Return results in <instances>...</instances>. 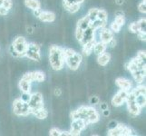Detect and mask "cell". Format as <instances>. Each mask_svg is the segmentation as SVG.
Listing matches in <instances>:
<instances>
[{
    "instance_id": "cell-1",
    "label": "cell",
    "mask_w": 146,
    "mask_h": 136,
    "mask_svg": "<svg viewBox=\"0 0 146 136\" xmlns=\"http://www.w3.org/2000/svg\"><path fill=\"white\" fill-rule=\"evenodd\" d=\"M70 116H71L72 120L83 119L87 124L95 123L99 121V114L96 112V110L89 106H82L77 110L73 111Z\"/></svg>"
},
{
    "instance_id": "cell-2",
    "label": "cell",
    "mask_w": 146,
    "mask_h": 136,
    "mask_svg": "<svg viewBox=\"0 0 146 136\" xmlns=\"http://www.w3.org/2000/svg\"><path fill=\"white\" fill-rule=\"evenodd\" d=\"M49 61L54 70H61L64 64L63 48L57 45H52L49 49Z\"/></svg>"
},
{
    "instance_id": "cell-3",
    "label": "cell",
    "mask_w": 146,
    "mask_h": 136,
    "mask_svg": "<svg viewBox=\"0 0 146 136\" xmlns=\"http://www.w3.org/2000/svg\"><path fill=\"white\" fill-rule=\"evenodd\" d=\"M13 112L17 116H27V115L31 114V109L27 103L18 98L14 101Z\"/></svg>"
},
{
    "instance_id": "cell-4",
    "label": "cell",
    "mask_w": 146,
    "mask_h": 136,
    "mask_svg": "<svg viewBox=\"0 0 146 136\" xmlns=\"http://www.w3.org/2000/svg\"><path fill=\"white\" fill-rule=\"evenodd\" d=\"M125 102L127 103L129 113L132 115H133V116H136V115H138L141 113V110H142V108H141L139 105L136 103V102H135V95L133 94V93L132 92V91H130V92L128 91Z\"/></svg>"
},
{
    "instance_id": "cell-5",
    "label": "cell",
    "mask_w": 146,
    "mask_h": 136,
    "mask_svg": "<svg viewBox=\"0 0 146 136\" xmlns=\"http://www.w3.org/2000/svg\"><path fill=\"white\" fill-rule=\"evenodd\" d=\"M28 105L31 109V113H33L36 111L41 109L44 107V102H43V96L40 93H34L31 94L30 99L28 101Z\"/></svg>"
},
{
    "instance_id": "cell-6",
    "label": "cell",
    "mask_w": 146,
    "mask_h": 136,
    "mask_svg": "<svg viewBox=\"0 0 146 136\" xmlns=\"http://www.w3.org/2000/svg\"><path fill=\"white\" fill-rule=\"evenodd\" d=\"M25 56L34 60V61L39 62L41 60V54H40V46L36 44H27V48Z\"/></svg>"
},
{
    "instance_id": "cell-7",
    "label": "cell",
    "mask_w": 146,
    "mask_h": 136,
    "mask_svg": "<svg viewBox=\"0 0 146 136\" xmlns=\"http://www.w3.org/2000/svg\"><path fill=\"white\" fill-rule=\"evenodd\" d=\"M12 47L18 53L19 57H24L27 48V42L23 36H17L14 40Z\"/></svg>"
},
{
    "instance_id": "cell-8",
    "label": "cell",
    "mask_w": 146,
    "mask_h": 136,
    "mask_svg": "<svg viewBox=\"0 0 146 136\" xmlns=\"http://www.w3.org/2000/svg\"><path fill=\"white\" fill-rule=\"evenodd\" d=\"M86 125H88L83 119H74L71 124V130H70V135L76 136L81 133L83 130L85 129Z\"/></svg>"
},
{
    "instance_id": "cell-9",
    "label": "cell",
    "mask_w": 146,
    "mask_h": 136,
    "mask_svg": "<svg viewBox=\"0 0 146 136\" xmlns=\"http://www.w3.org/2000/svg\"><path fill=\"white\" fill-rule=\"evenodd\" d=\"M83 60V56L81 54L79 53H75L73 54L72 56L67 57L64 59V63L68 65V67L72 70H77L80 64H81Z\"/></svg>"
},
{
    "instance_id": "cell-10",
    "label": "cell",
    "mask_w": 146,
    "mask_h": 136,
    "mask_svg": "<svg viewBox=\"0 0 146 136\" xmlns=\"http://www.w3.org/2000/svg\"><path fill=\"white\" fill-rule=\"evenodd\" d=\"M127 93L128 92H126V91L121 89L112 99V103L113 106H121L125 102V100H126Z\"/></svg>"
},
{
    "instance_id": "cell-11",
    "label": "cell",
    "mask_w": 146,
    "mask_h": 136,
    "mask_svg": "<svg viewBox=\"0 0 146 136\" xmlns=\"http://www.w3.org/2000/svg\"><path fill=\"white\" fill-rule=\"evenodd\" d=\"M99 36H100V41L101 42H103V43L107 44L111 41V40L113 38V31L111 29L104 27V28H101Z\"/></svg>"
},
{
    "instance_id": "cell-12",
    "label": "cell",
    "mask_w": 146,
    "mask_h": 136,
    "mask_svg": "<svg viewBox=\"0 0 146 136\" xmlns=\"http://www.w3.org/2000/svg\"><path fill=\"white\" fill-rule=\"evenodd\" d=\"M96 30H94V28H92L91 27H88L86 29L84 30L83 32V36H82V39L80 40V43L83 44H84L85 43H87L91 40L94 39V33Z\"/></svg>"
},
{
    "instance_id": "cell-13",
    "label": "cell",
    "mask_w": 146,
    "mask_h": 136,
    "mask_svg": "<svg viewBox=\"0 0 146 136\" xmlns=\"http://www.w3.org/2000/svg\"><path fill=\"white\" fill-rule=\"evenodd\" d=\"M38 18L42 22H54L55 20V15L50 11H41Z\"/></svg>"
},
{
    "instance_id": "cell-14",
    "label": "cell",
    "mask_w": 146,
    "mask_h": 136,
    "mask_svg": "<svg viewBox=\"0 0 146 136\" xmlns=\"http://www.w3.org/2000/svg\"><path fill=\"white\" fill-rule=\"evenodd\" d=\"M115 83H116V84L121 89L126 91V92L130 91L131 88H132V83H131V81H129V80L125 79V78H123V77L117 78Z\"/></svg>"
},
{
    "instance_id": "cell-15",
    "label": "cell",
    "mask_w": 146,
    "mask_h": 136,
    "mask_svg": "<svg viewBox=\"0 0 146 136\" xmlns=\"http://www.w3.org/2000/svg\"><path fill=\"white\" fill-rule=\"evenodd\" d=\"M30 78H31L32 82H38L41 83L44 82L46 79V74L41 71H35V72H30Z\"/></svg>"
},
{
    "instance_id": "cell-16",
    "label": "cell",
    "mask_w": 146,
    "mask_h": 136,
    "mask_svg": "<svg viewBox=\"0 0 146 136\" xmlns=\"http://www.w3.org/2000/svg\"><path fill=\"white\" fill-rule=\"evenodd\" d=\"M19 88L22 91L23 93H30L31 92V82L28 81V80L25 79V78H21L19 82Z\"/></svg>"
},
{
    "instance_id": "cell-17",
    "label": "cell",
    "mask_w": 146,
    "mask_h": 136,
    "mask_svg": "<svg viewBox=\"0 0 146 136\" xmlns=\"http://www.w3.org/2000/svg\"><path fill=\"white\" fill-rule=\"evenodd\" d=\"M96 43V40L93 39L91 41H89L87 43H85L84 44H83V53L86 55H89L93 51H94V44Z\"/></svg>"
},
{
    "instance_id": "cell-18",
    "label": "cell",
    "mask_w": 146,
    "mask_h": 136,
    "mask_svg": "<svg viewBox=\"0 0 146 136\" xmlns=\"http://www.w3.org/2000/svg\"><path fill=\"white\" fill-rule=\"evenodd\" d=\"M111 60V55L110 54L108 53H103L98 55V58H97V62L100 65H102V66H105L109 61Z\"/></svg>"
},
{
    "instance_id": "cell-19",
    "label": "cell",
    "mask_w": 146,
    "mask_h": 136,
    "mask_svg": "<svg viewBox=\"0 0 146 136\" xmlns=\"http://www.w3.org/2000/svg\"><path fill=\"white\" fill-rule=\"evenodd\" d=\"M106 47H107V44H104L103 42H96L94 44V51L95 53V54H101L105 52V50H106Z\"/></svg>"
},
{
    "instance_id": "cell-20",
    "label": "cell",
    "mask_w": 146,
    "mask_h": 136,
    "mask_svg": "<svg viewBox=\"0 0 146 136\" xmlns=\"http://www.w3.org/2000/svg\"><path fill=\"white\" fill-rule=\"evenodd\" d=\"M106 23L107 21H103V20H100V19H95L94 21L90 22V26L92 28H94V30H97V29H101V28H104L106 27Z\"/></svg>"
},
{
    "instance_id": "cell-21",
    "label": "cell",
    "mask_w": 146,
    "mask_h": 136,
    "mask_svg": "<svg viewBox=\"0 0 146 136\" xmlns=\"http://www.w3.org/2000/svg\"><path fill=\"white\" fill-rule=\"evenodd\" d=\"M25 5H26L27 7L32 9L33 11L36 9L41 8V4L38 0H25Z\"/></svg>"
},
{
    "instance_id": "cell-22",
    "label": "cell",
    "mask_w": 146,
    "mask_h": 136,
    "mask_svg": "<svg viewBox=\"0 0 146 136\" xmlns=\"http://www.w3.org/2000/svg\"><path fill=\"white\" fill-rule=\"evenodd\" d=\"M89 26H90V19L88 18L87 16H85V17H82V18L78 21V23H77V27L81 28V29H83V30L86 29Z\"/></svg>"
},
{
    "instance_id": "cell-23",
    "label": "cell",
    "mask_w": 146,
    "mask_h": 136,
    "mask_svg": "<svg viewBox=\"0 0 146 136\" xmlns=\"http://www.w3.org/2000/svg\"><path fill=\"white\" fill-rule=\"evenodd\" d=\"M32 114H34L35 116H36V117L37 119H39V120H44V119H46V118L47 117L48 113H47V111L43 107V108H41V109H39V110L36 111V112H34Z\"/></svg>"
},
{
    "instance_id": "cell-24",
    "label": "cell",
    "mask_w": 146,
    "mask_h": 136,
    "mask_svg": "<svg viewBox=\"0 0 146 136\" xmlns=\"http://www.w3.org/2000/svg\"><path fill=\"white\" fill-rule=\"evenodd\" d=\"M135 102L139 105L141 108H143L145 106L146 103V98H145V94H139L135 96Z\"/></svg>"
},
{
    "instance_id": "cell-25",
    "label": "cell",
    "mask_w": 146,
    "mask_h": 136,
    "mask_svg": "<svg viewBox=\"0 0 146 136\" xmlns=\"http://www.w3.org/2000/svg\"><path fill=\"white\" fill-rule=\"evenodd\" d=\"M64 8L67 10L70 13H76L78 10L80 9V7H81V4H73V5H64Z\"/></svg>"
},
{
    "instance_id": "cell-26",
    "label": "cell",
    "mask_w": 146,
    "mask_h": 136,
    "mask_svg": "<svg viewBox=\"0 0 146 136\" xmlns=\"http://www.w3.org/2000/svg\"><path fill=\"white\" fill-rule=\"evenodd\" d=\"M97 13H98L97 8H91L89 10L88 14H87V17L90 19V22H92L97 18Z\"/></svg>"
},
{
    "instance_id": "cell-27",
    "label": "cell",
    "mask_w": 146,
    "mask_h": 136,
    "mask_svg": "<svg viewBox=\"0 0 146 136\" xmlns=\"http://www.w3.org/2000/svg\"><path fill=\"white\" fill-rule=\"evenodd\" d=\"M97 19L103 20V21H107V13H106V11H105V10H103V9H98Z\"/></svg>"
},
{
    "instance_id": "cell-28",
    "label": "cell",
    "mask_w": 146,
    "mask_h": 136,
    "mask_svg": "<svg viewBox=\"0 0 146 136\" xmlns=\"http://www.w3.org/2000/svg\"><path fill=\"white\" fill-rule=\"evenodd\" d=\"M146 20L145 18H141L137 22L138 27H139V32H143L145 33V27H146Z\"/></svg>"
},
{
    "instance_id": "cell-29",
    "label": "cell",
    "mask_w": 146,
    "mask_h": 136,
    "mask_svg": "<svg viewBox=\"0 0 146 136\" xmlns=\"http://www.w3.org/2000/svg\"><path fill=\"white\" fill-rule=\"evenodd\" d=\"M63 54H64V57L65 59V58H67V57L72 56L73 54H75V52H74V50H73L71 48H65V49L63 48Z\"/></svg>"
},
{
    "instance_id": "cell-30",
    "label": "cell",
    "mask_w": 146,
    "mask_h": 136,
    "mask_svg": "<svg viewBox=\"0 0 146 136\" xmlns=\"http://www.w3.org/2000/svg\"><path fill=\"white\" fill-rule=\"evenodd\" d=\"M129 30L132 33H135V34H137L139 32V27H138V24L137 22H133L132 24H130V26H129Z\"/></svg>"
},
{
    "instance_id": "cell-31",
    "label": "cell",
    "mask_w": 146,
    "mask_h": 136,
    "mask_svg": "<svg viewBox=\"0 0 146 136\" xmlns=\"http://www.w3.org/2000/svg\"><path fill=\"white\" fill-rule=\"evenodd\" d=\"M121 27H121L120 25H118L116 22H114V21H113L112 24H111L110 29L112 30L113 32H114V33H118V32L120 31V30H121Z\"/></svg>"
},
{
    "instance_id": "cell-32",
    "label": "cell",
    "mask_w": 146,
    "mask_h": 136,
    "mask_svg": "<svg viewBox=\"0 0 146 136\" xmlns=\"http://www.w3.org/2000/svg\"><path fill=\"white\" fill-rule=\"evenodd\" d=\"M12 6H13L12 0H4V1H3L2 7H3L4 8H6L7 10H9L10 8L12 7Z\"/></svg>"
},
{
    "instance_id": "cell-33",
    "label": "cell",
    "mask_w": 146,
    "mask_h": 136,
    "mask_svg": "<svg viewBox=\"0 0 146 136\" xmlns=\"http://www.w3.org/2000/svg\"><path fill=\"white\" fill-rule=\"evenodd\" d=\"M114 22H116L118 25H120L121 27H123V25H124V23H125V18H124V16H122V17H115Z\"/></svg>"
},
{
    "instance_id": "cell-34",
    "label": "cell",
    "mask_w": 146,
    "mask_h": 136,
    "mask_svg": "<svg viewBox=\"0 0 146 136\" xmlns=\"http://www.w3.org/2000/svg\"><path fill=\"white\" fill-rule=\"evenodd\" d=\"M84 0H64V5H73V4H82Z\"/></svg>"
},
{
    "instance_id": "cell-35",
    "label": "cell",
    "mask_w": 146,
    "mask_h": 136,
    "mask_svg": "<svg viewBox=\"0 0 146 136\" xmlns=\"http://www.w3.org/2000/svg\"><path fill=\"white\" fill-rule=\"evenodd\" d=\"M50 135H52V136H61L62 135V131H60L56 128H53L50 130V132H49Z\"/></svg>"
},
{
    "instance_id": "cell-36",
    "label": "cell",
    "mask_w": 146,
    "mask_h": 136,
    "mask_svg": "<svg viewBox=\"0 0 146 136\" xmlns=\"http://www.w3.org/2000/svg\"><path fill=\"white\" fill-rule=\"evenodd\" d=\"M83 32H84L83 29H81V28H79V27H76V30H75V36H76V39L78 40L79 42H80V40L82 39Z\"/></svg>"
},
{
    "instance_id": "cell-37",
    "label": "cell",
    "mask_w": 146,
    "mask_h": 136,
    "mask_svg": "<svg viewBox=\"0 0 146 136\" xmlns=\"http://www.w3.org/2000/svg\"><path fill=\"white\" fill-rule=\"evenodd\" d=\"M30 96H31V94H30V93H23L22 96L20 97V99H21L22 101H24V102L28 103V101H29V99H30Z\"/></svg>"
},
{
    "instance_id": "cell-38",
    "label": "cell",
    "mask_w": 146,
    "mask_h": 136,
    "mask_svg": "<svg viewBox=\"0 0 146 136\" xmlns=\"http://www.w3.org/2000/svg\"><path fill=\"white\" fill-rule=\"evenodd\" d=\"M138 9L141 13H145L146 12V6H145V2H142L138 5Z\"/></svg>"
},
{
    "instance_id": "cell-39",
    "label": "cell",
    "mask_w": 146,
    "mask_h": 136,
    "mask_svg": "<svg viewBox=\"0 0 146 136\" xmlns=\"http://www.w3.org/2000/svg\"><path fill=\"white\" fill-rule=\"evenodd\" d=\"M137 57L140 58L141 60H143V61H145V57H146L145 52H144V51H140V52L137 54Z\"/></svg>"
},
{
    "instance_id": "cell-40",
    "label": "cell",
    "mask_w": 146,
    "mask_h": 136,
    "mask_svg": "<svg viewBox=\"0 0 146 136\" xmlns=\"http://www.w3.org/2000/svg\"><path fill=\"white\" fill-rule=\"evenodd\" d=\"M118 125V123L117 122H115V121H113V122H111L108 125V127H109V130H112L113 128H115Z\"/></svg>"
},
{
    "instance_id": "cell-41",
    "label": "cell",
    "mask_w": 146,
    "mask_h": 136,
    "mask_svg": "<svg viewBox=\"0 0 146 136\" xmlns=\"http://www.w3.org/2000/svg\"><path fill=\"white\" fill-rule=\"evenodd\" d=\"M7 13H8V10L4 8L2 6H0V15H1V16H7Z\"/></svg>"
},
{
    "instance_id": "cell-42",
    "label": "cell",
    "mask_w": 146,
    "mask_h": 136,
    "mask_svg": "<svg viewBox=\"0 0 146 136\" xmlns=\"http://www.w3.org/2000/svg\"><path fill=\"white\" fill-rule=\"evenodd\" d=\"M10 53H11V54L13 55V56H15V57H19V54H18V53L15 50L13 47H12V45L10 46Z\"/></svg>"
},
{
    "instance_id": "cell-43",
    "label": "cell",
    "mask_w": 146,
    "mask_h": 136,
    "mask_svg": "<svg viewBox=\"0 0 146 136\" xmlns=\"http://www.w3.org/2000/svg\"><path fill=\"white\" fill-rule=\"evenodd\" d=\"M98 102H99V99L96 96H93L91 99H90V103L92 104H96V103H98Z\"/></svg>"
},
{
    "instance_id": "cell-44",
    "label": "cell",
    "mask_w": 146,
    "mask_h": 136,
    "mask_svg": "<svg viewBox=\"0 0 146 136\" xmlns=\"http://www.w3.org/2000/svg\"><path fill=\"white\" fill-rule=\"evenodd\" d=\"M138 37L141 39V40H143V41H145V33L143 32H138Z\"/></svg>"
},
{
    "instance_id": "cell-45",
    "label": "cell",
    "mask_w": 146,
    "mask_h": 136,
    "mask_svg": "<svg viewBox=\"0 0 146 136\" xmlns=\"http://www.w3.org/2000/svg\"><path fill=\"white\" fill-rule=\"evenodd\" d=\"M108 44L110 45L111 47H113L114 45L116 44V41H115V39H114V38H113V39L111 40V41H110V42H109V43L107 44V45H108Z\"/></svg>"
},
{
    "instance_id": "cell-46",
    "label": "cell",
    "mask_w": 146,
    "mask_h": 136,
    "mask_svg": "<svg viewBox=\"0 0 146 136\" xmlns=\"http://www.w3.org/2000/svg\"><path fill=\"white\" fill-rule=\"evenodd\" d=\"M103 114H104V117H108L109 115H110V111L107 109H105V110H103Z\"/></svg>"
},
{
    "instance_id": "cell-47",
    "label": "cell",
    "mask_w": 146,
    "mask_h": 136,
    "mask_svg": "<svg viewBox=\"0 0 146 136\" xmlns=\"http://www.w3.org/2000/svg\"><path fill=\"white\" fill-rule=\"evenodd\" d=\"M41 11H42L41 8H40V9H36V10H34V15H35V16H36V17H39V15H40V13H41Z\"/></svg>"
},
{
    "instance_id": "cell-48",
    "label": "cell",
    "mask_w": 146,
    "mask_h": 136,
    "mask_svg": "<svg viewBox=\"0 0 146 136\" xmlns=\"http://www.w3.org/2000/svg\"><path fill=\"white\" fill-rule=\"evenodd\" d=\"M61 94H62V92H61V90H60V89L57 88V89L54 90V95H55V96H60Z\"/></svg>"
},
{
    "instance_id": "cell-49",
    "label": "cell",
    "mask_w": 146,
    "mask_h": 136,
    "mask_svg": "<svg viewBox=\"0 0 146 136\" xmlns=\"http://www.w3.org/2000/svg\"><path fill=\"white\" fill-rule=\"evenodd\" d=\"M122 16H124V14L122 10H119V11L115 12V17H122Z\"/></svg>"
},
{
    "instance_id": "cell-50",
    "label": "cell",
    "mask_w": 146,
    "mask_h": 136,
    "mask_svg": "<svg viewBox=\"0 0 146 136\" xmlns=\"http://www.w3.org/2000/svg\"><path fill=\"white\" fill-rule=\"evenodd\" d=\"M100 108L102 109V110H105V109H107L108 107H107V105H106V103H102L101 104V106H100Z\"/></svg>"
},
{
    "instance_id": "cell-51",
    "label": "cell",
    "mask_w": 146,
    "mask_h": 136,
    "mask_svg": "<svg viewBox=\"0 0 146 136\" xmlns=\"http://www.w3.org/2000/svg\"><path fill=\"white\" fill-rule=\"evenodd\" d=\"M123 1L124 0H115V2H116V4L119 5V6H122V5L123 4Z\"/></svg>"
},
{
    "instance_id": "cell-52",
    "label": "cell",
    "mask_w": 146,
    "mask_h": 136,
    "mask_svg": "<svg viewBox=\"0 0 146 136\" xmlns=\"http://www.w3.org/2000/svg\"><path fill=\"white\" fill-rule=\"evenodd\" d=\"M27 33H29V34H31L33 32V28L32 27H27Z\"/></svg>"
},
{
    "instance_id": "cell-53",
    "label": "cell",
    "mask_w": 146,
    "mask_h": 136,
    "mask_svg": "<svg viewBox=\"0 0 146 136\" xmlns=\"http://www.w3.org/2000/svg\"><path fill=\"white\" fill-rule=\"evenodd\" d=\"M3 1H4V0H0V6H2V4H3Z\"/></svg>"
},
{
    "instance_id": "cell-54",
    "label": "cell",
    "mask_w": 146,
    "mask_h": 136,
    "mask_svg": "<svg viewBox=\"0 0 146 136\" xmlns=\"http://www.w3.org/2000/svg\"><path fill=\"white\" fill-rule=\"evenodd\" d=\"M143 2H145V0H143Z\"/></svg>"
}]
</instances>
